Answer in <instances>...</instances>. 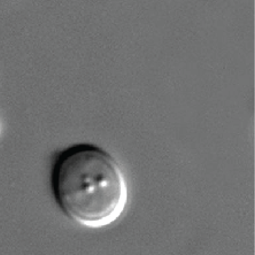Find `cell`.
Masks as SVG:
<instances>
[{"mask_svg":"<svg viewBox=\"0 0 255 255\" xmlns=\"http://www.w3.org/2000/svg\"><path fill=\"white\" fill-rule=\"evenodd\" d=\"M51 189L60 211L91 229L118 221L129 201L127 179L118 161L104 148L86 142L57 153Z\"/></svg>","mask_w":255,"mask_h":255,"instance_id":"obj_1","label":"cell"},{"mask_svg":"<svg viewBox=\"0 0 255 255\" xmlns=\"http://www.w3.org/2000/svg\"><path fill=\"white\" fill-rule=\"evenodd\" d=\"M0 132H1V127H0Z\"/></svg>","mask_w":255,"mask_h":255,"instance_id":"obj_2","label":"cell"}]
</instances>
